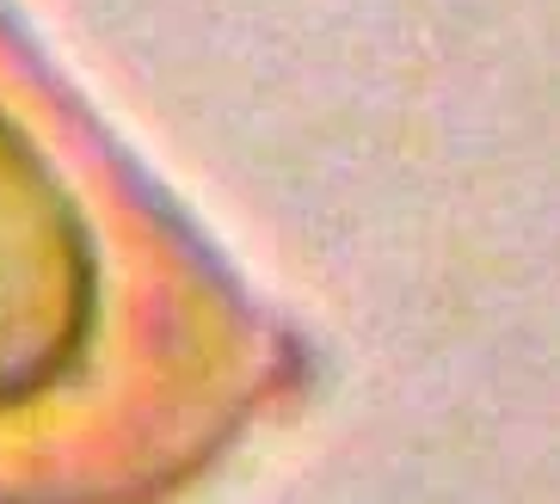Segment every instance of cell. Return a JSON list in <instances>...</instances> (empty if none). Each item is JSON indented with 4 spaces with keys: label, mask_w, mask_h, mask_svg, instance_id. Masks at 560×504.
I'll list each match as a JSON object with an SVG mask.
<instances>
[{
    "label": "cell",
    "mask_w": 560,
    "mask_h": 504,
    "mask_svg": "<svg viewBox=\"0 0 560 504\" xmlns=\"http://www.w3.org/2000/svg\"><path fill=\"white\" fill-rule=\"evenodd\" d=\"M74 241L56 234L50 197L13 173L0 142V388H25L74 332Z\"/></svg>",
    "instance_id": "1"
}]
</instances>
